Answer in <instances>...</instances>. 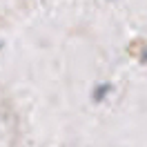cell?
<instances>
[{"mask_svg": "<svg viewBox=\"0 0 147 147\" xmlns=\"http://www.w3.org/2000/svg\"><path fill=\"white\" fill-rule=\"evenodd\" d=\"M109 92H111V85L109 83H107V85H98V87L94 89V102H100Z\"/></svg>", "mask_w": 147, "mask_h": 147, "instance_id": "obj_1", "label": "cell"}, {"mask_svg": "<svg viewBox=\"0 0 147 147\" xmlns=\"http://www.w3.org/2000/svg\"><path fill=\"white\" fill-rule=\"evenodd\" d=\"M140 60H143V63H147V51H145L143 56H140Z\"/></svg>", "mask_w": 147, "mask_h": 147, "instance_id": "obj_2", "label": "cell"}]
</instances>
